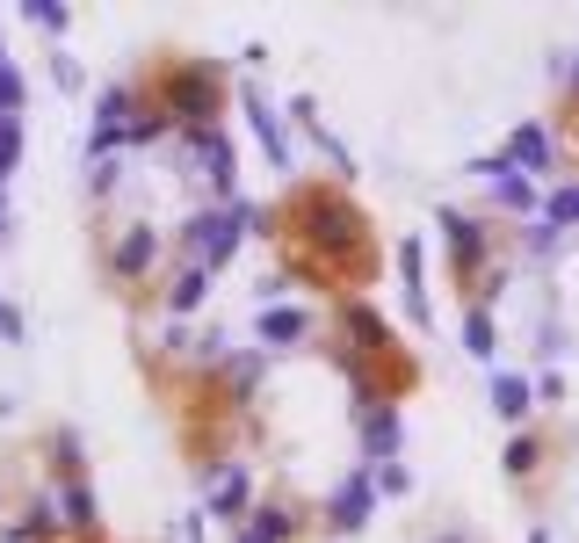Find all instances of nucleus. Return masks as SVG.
<instances>
[{
	"label": "nucleus",
	"mask_w": 579,
	"mask_h": 543,
	"mask_svg": "<svg viewBox=\"0 0 579 543\" xmlns=\"http://www.w3.org/2000/svg\"><path fill=\"white\" fill-rule=\"evenodd\" d=\"M22 109V80L8 73V66H0V124H8V116Z\"/></svg>",
	"instance_id": "obj_11"
},
{
	"label": "nucleus",
	"mask_w": 579,
	"mask_h": 543,
	"mask_svg": "<svg viewBox=\"0 0 579 543\" xmlns=\"http://www.w3.org/2000/svg\"><path fill=\"white\" fill-rule=\"evenodd\" d=\"M464 348H471V355H493V319H485V312H471V326H464Z\"/></svg>",
	"instance_id": "obj_9"
},
{
	"label": "nucleus",
	"mask_w": 579,
	"mask_h": 543,
	"mask_svg": "<svg viewBox=\"0 0 579 543\" xmlns=\"http://www.w3.org/2000/svg\"><path fill=\"white\" fill-rule=\"evenodd\" d=\"M493 406H500L507 420H522V406H529V384H522V377H493Z\"/></svg>",
	"instance_id": "obj_6"
},
{
	"label": "nucleus",
	"mask_w": 579,
	"mask_h": 543,
	"mask_svg": "<svg viewBox=\"0 0 579 543\" xmlns=\"http://www.w3.org/2000/svg\"><path fill=\"white\" fill-rule=\"evenodd\" d=\"M0 225H8V203H0Z\"/></svg>",
	"instance_id": "obj_16"
},
{
	"label": "nucleus",
	"mask_w": 579,
	"mask_h": 543,
	"mask_svg": "<svg viewBox=\"0 0 579 543\" xmlns=\"http://www.w3.org/2000/svg\"><path fill=\"white\" fill-rule=\"evenodd\" d=\"M196 297H203V268H189V276H181V283H174V312H189V305H196Z\"/></svg>",
	"instance_id": "obj_12"
},
{
	"label": "nucleus",
	"mask_w": 579,
	"mask_h": 543,
	"mask_svg": "<svg viewBox=\"0 0 579 543\" xmlns=\"http://www.w3.org/2000/svg\"><path fill=\"white\" fill-rule=\"evenodd\" d=\"M572 80H579V66H572Z\"/></svg>",
	"instance_id": "obj_18"
},
{
	"label": "nucleus",
	"mask_w": 579,
	"mask_h": 543,
	"mask_svg": "<svg viewBox=\"0 0 579 543\" xmlns=\"http://www.w3.org/2000/svg\"><path fill=\"white\" fill-rule=\"evenodd\" d=\"M189 145H196V160H203V174H210V181H232V145H225L218 131H196Z\"/></svg>",
	"instance_id": "obj_2"
},
{
	"label": "nucleus",
	"mask_w": 579,
	"mask_h": 543,
	"mask_svg": "<svg viewBox=\"0 0 579 543\" xmlns=\"http://www.w3.org/2000/svg\"><path fill=\"white\" fill-rule=\"evenodd\" d=\"M362 442H370V457H391V442H399V420H391V413H377L370 428H362Z\"/></svg>",
	"instance_id": "obj_8"
},
{
	"label": "nucleus",
	"mask_w": 579,
	"mask_h": 543,
	"mask_svg": "<svg viewBox=\"0 0 579 543\" xmlns=\"http://www.w3.org/2000/svg\"><path fill=\"white\" fill-rule=\"evenodd\" d=\"M442 543H464V536H442Z\"/></svg>",
	"instance_id": "obj_17"
},
{
	"label": "nucleus",
	"mask_w": 579,
	"mask_h": 543,
	"mask_svg": "<svg viewBox=\"0 0 579 543\" xmlns=\"http://www.w3.org/2000/svg\"><path fill=\"white\" fill-rule=\"evenodd\" d=\"M239 507H247V471L218 478V515H225V522H239Z\"/></svg>",
	"instance_id": "obj_7"
},
{
	"label": "nucleus",
	"mask_w": 579,
	"mask_h": 543,
	"mask_svg": "<svg viewBox=\"0 0 579 543\" xmlns=\"http://www.w3.org/2000/svg\"><path fill=\"white\" fill-rule=\"evenodd\" d=\"M15 153H22V124L8 116V124H0V181H8V167H15Z\"/></svg>",
	"instance_id": "obj_10"
},
{
	"label": "nucleus",
	"mask_w": 579,
	"mask_h": 543,
	"mask_svg": "<svg viewBox=\"0 0 579 543\" xmlns=\"http://www.w3.org/2000/svg\"><path fill=\"white\" fill-rule=\"evenodd\" d=\"M0 341H22V312L15 305H0Z\"/></svg>",
	"instance_id": "obj_15"
},
{
	"label": "nucleus",
	"mask_w": 579,
	"mask_h": 543,
	"mask_svg": "<svg viewBox=\"0 0 579 543\" xmlns=\"http://www.w3.org/2000/svg\"><path fill=\"white\" fill-rule=\"evenodd\" d=\"M507 160H522V167H543V160H551V138H543L536 124H529V131H514V145H507Z\"/></svg>",
	"instance_id": "obj_4"
},
{
	"label": "nucleus",
	"mask_w": 579,
	"mask_h": 543,
	"mask_svg": "<svg viewBox=\"0 0 579 543\" xmlns=\"http://www.w3.org/2000/svg\"><path fill=\"white\" fill-rule=\"evenodd\" d=\"M261 334L276 341V348H290V341H304V312H261Z\"/></svg>",
	"instance_id": "obj_5"
},
{
	"label": "nucleus",
	"mask_w": 579,
	"mask_h": 543,
	"mask_svg": "<svg viewBox=\"0 0 579 543\" xmlns=\"http://www.w3.org/2000/svg\"><path fill=\"white\" fill-rule=\"evenodd\" d=\"M189 247H196L203 268H218V261L239 247V210H210V218H196V225H189Z\"/></svg>",
	"instance_id": "obj_1"
},
{
	"label": "nucleus",
	"mask_w": 579,
	"mask_h": 543,
	"mask_svg": "<svg viewBox=\"0 0 579 543\" xmlns=\"http://www.w3.org/2000/svg\"><path fill=\"white\" fill-rule=\"evenodd\" d=\"M500 203H522V210H529V181H514V174H500Z\"/></svg>",
	"instance_id": "obj_14"
},
{
	"label": "nucleus",
	"mask_w": 579,
	"mask_h": 543,
	"mask_svg": "<svg viewBox=\"0 0 579 543\" xmlns=\"http://www.w3.org/2000/svg\"><path fill=\"white\" fill-rule=\"evenodd\" d=\"M276 536H283V515H261L247 536H239V543H276Z\"/></svg>",
	"instance_id": "obj_13"
},
{
	"label": "nucleus",
	"mask_w": 579,
	"mask_h": 543,
	"mask_svg": "<svg viewBox=\"0 0 579 543\" xmlns=\"http://www.w3.org/2000/svg\"><path fill=\"white\" fill-rule=\"evenodd\" d=\"M333 522H341V529H362V522H370V486H362V478H355V486H341V500H333Z\"/></svg>",
	"instance_id": "obj_3"
}]
</instances>
